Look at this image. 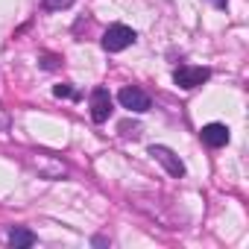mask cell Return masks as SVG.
I'll list each match as a JSON object with an SVG mask.
<instances>
[{
	"label": "cell",
	"mask_w": 249,
	"mask_h": 249,
	"mask_svg": "<svg viewBox=\"0 0 249 249\" xmlns=\"http://www.w3.org/2000/svg\"><path fill=\"white\" fill-rule=\"evenodd\" d=\"M129 44H135V30L126 27V24H111L103 33V50L106 53H120V50H126Z\"/></svg>",
	"instance_id": "obj_1"
},
{
	"label": "cell",
	"mask_w": 249,
	"mask_h": 249,
	"mask_svg": "<svg viewBox=\"0 0 249 249\" xmlns=\"http://www.w3.org/2000/svg\"><path fill=\"white\" fill-rule=\"evenodd\" d=\"M208 76H211V71H208V68H196V65H179V68L173 71V82H176L179 88H185V91L199 88L202 82H208Z\"/></svg>",
	"instance_id": "obj_2"
},
{
	"label": "cell",
	"mask_w": 249,
	"mask_h": 249,
	"mask_svg": "<svg viewBox=\"0 0 249 249\" xmlns=\"http://www.w3.org/2000/svg\"><path fill=\"white\" fill-rule=\"evenodd\" d=\"M117 100H120L123 108H129V111H138V114H141V111H150V94H147L144 88H138V85L120 88Z\"/></svg>",
	"instance_id": "obj_3"
},
{
	"label": "cell",
	"mask_w": 249,
	"mask_h": 249,
	"mask_svg": "<svg viewBox=\"0 0 249 249\" xmlns=\"http://www.w3.org/2000/svg\"><path fill=\"white\" fill-rule=\"evenodd\" d=\"M150 156L170 173V176H176V179H182L185 176V164H182V159L170 150V147H161V144H156V147H150Z\"/></svg>",
	"instance_id": "obj_4"
},
{
	"label": "cell",
	"mask_w": 249,
	"mask_h": 249,
	"mask_svg": "<svg viewBox=\"0 0 249 249\" xmlns=\"http://www.w3.org/2000/svg\"><path fill=\"white\" fill-rule=\"evenodd\" d=\"M108 114H111V94L103 85H97L91 91V117H94V123H106Z\"/></svg>",
	"instance_id": "obj_5"
},
{
	"label": "cell",
	"mask_w": 249,
	"mask_h": 249,
	"mask_svg": "<svg viewBox=\"0 0 249 249\" xmlns=\"http://www.w3.org/2000/svg\"><path fill=\"white\" fill-rule=\"evenodd\" d=\"M202 144H208V147H226L229 144V129L223 126V123H208V126H202Z\"/></svg>",
	"instance_id": "obj_6"
},
{
	"label": "cell",
	"mask_w": 249,
	"mask_h": 249,
	"mask_svg": "<svg viewBox=\"0 0 249 249\" xmlns=\"http://www.w3.org/2000/svg\"><path fill=\"white\" fill-rule=\"evenodd\" d=\"M33 167L38 170V173H44L47 179H56V176H65V164L62 161H50L47 156H38V159H33Z\"/></svg>",
	"instance_id": "obj_7"
},
{
	"label": "cell",
	"mask_w": 249,
	"mask_h": 249,
	"mask_svg": "<svg viewBox=\"0 0 249 249\" xmlns=\"http://www.w3.org/2000/svg\"><path fill=\"white\" fill-rule=\"evenodd\" d=\"M9 246H15V249L36 246V234H33L30 229H24V226H15V229L9 231Z\"/></svg>",
	"instance_id": "obj_8"
},
{
	"label": "cell",
	"mask_w": 249,
	"mask_h": 249,
	"mask_svg": "<svg viewBox=\"0 0 249 249\" xmlns=\"http://www.w3.org/2000/svg\"><path fill=\"white\" fill-rule=\"evenodd\" d=\"M53 94H56L59 100H62V97H65V100H76V97H79V94H76L68 82H65V85H56V88H53Z\"/></svg>",
	"instance_id": "obj_9"
},
{
	"label": "cell",
	"mask_w": 249,
	"mask_h": 249,
	"mask_svg": "<svg viewBox=\"0 0 249 249\" xmlns=\"http://www.w3.org/2000/svg\"><path fill=\"white\" fill-rule=\"evenodd\" d=\"M73 3V0H44V9H50V12H62V9H68Z\"/></svg>",
	"instance_id": "obj_10"
},
{
	"label": "cell",
	"mask_w": 249,
	"mask_h": 249,
	"mask_svg": "<svg viewBox=\"0 0 249 249\" xmlns=\"http://www.w3.org/2000/svg\"><path fill=\"white\" fill-rule=\"evenodd\" d=\"M6 126H9V117H6V111H3V108H0V132H3Z\"/></svg>",
	"instance_id": "obj_11"
},
{
	"label": "cell",
	"mask_w": 249,
	"mask_h": 249,
	"mask_svg": "<svg viewBox=\"0 0 249 249\" xmlns=\"http://www.w3.org/2000/svg\"><path fill=\"white\" fill-rule=\"evenodd\" d=\"M214 3H217V6H226V0H214Z\"/></svg>",
	"instance_id": "obj_12"
}]
</instances>
